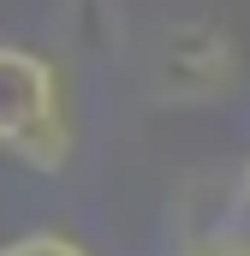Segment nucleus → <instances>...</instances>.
Wrapping results in <instances>:
<instances>
[{
	"label": "nucleus",
	"instance_id": "20e7f679",
	"mask_svg": "<svg viewBox=\"0 0 250 256\" xmlns=\"http://www.w3.org/2000/svg\"><path fill=\"white\" fill-rule=\"evenodd\" d=\"M244 202H250V161H244Z\"/></svg>",
	"mask_w": 250,
	"mask_h": 256
},
{
	"label": "nucleus",
	"instance_id": "f257e3e1",
	"mask_svg": "<svg viewBox=\"0 0 250 256\" xmlns=\"http://www.w3.org/2000/svg\"><path fill=\"white\" fill-rule=\"evenodd\" d=\"M0 155L30 173H60L72 161V102L48 54L0 36Z\"/></svg>",
	"mask_w": 250,
	"mask_h": 256
},
{
	"label": "nucleus",
	"instance_id": "7ed1b4c3",
	"mask_svg": "<svg viewBox=\"0 0 250 256\" xmlns=\"http://www.w3.org/2000/svg\"><path fill=\"white\" fill-rule=\"evenodd\" d=\"M179 256H250V238H232V232H214V238H196Z\"/></svg>",
	"mask_w": 250,
	"mask_h": 256
},
{
	"label": "nucleus",
	"instance_id": "f03ea898",
	"mask_svg": "<svg viewBox=\"0 0 250 256\" xmlns=\"http://www.w3.org/2000/svg\"><path fill=\"white\" fill-rule=\"evenodd\" d=\"M0 256H90L72 232H54V226H42V232H24V238H6Z\"/></svg>",
	"mask_w": 250,
	"mask_h": 256
}]
</instances>
